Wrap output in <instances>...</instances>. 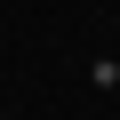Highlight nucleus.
<instances>
[{"instance_id":"1","label":"nucleus","mask_w":120,"mask_h":120,"mask_svg":"<svg viewBox=\"0 0 120 120\" xmlns=\"http://www.w3.org/2000/svg\"><path fill=\"white\" fill-rule=\"evenodd\" d=\"M0 120H8V112H0Z\"/></svg>"}]
</instances>
